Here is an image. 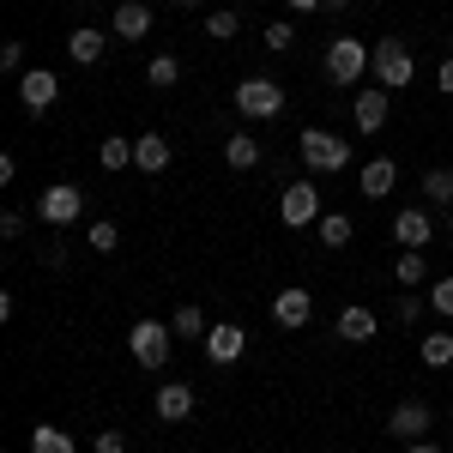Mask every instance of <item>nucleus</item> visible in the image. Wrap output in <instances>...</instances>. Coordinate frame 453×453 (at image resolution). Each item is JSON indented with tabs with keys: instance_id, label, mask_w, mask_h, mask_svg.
Instances as JSON below:
<instances>
[{
	"instance_id": "34",
	"label": "nucleus",
	"mask_w": 453,
	"mask_h": 453,
	"mask_svg": "<svg viewBox=\"0 0 453 453\" xmlns=\"http://www.w3.org/2000/svg\"><path fill=\"white\" fill-rule=\"evenodd\" d=\"M0 73H25V42H6L0 49Z\"/></svg>"
},
{
	"instance_id": "16",
	"label": "nucleus",
	"mask_w": 453,
	"mask_h": 453,
	"mask_svg": "<svg viewBox=\"0 0 453 453\" xmlns=\"http://www.w3.org/2000/svg\"><path fill=\"white\" fill-rule=\"evenodd\" d=\"M188 418H194V387L164 381L157 387V423H188Z\"/></svg>"
},
{
	"instance_id": "29",
	"label": "nucleus",
	"mask_w": 453,
	"mask_h": 453,
	"mask_svg": "<svg viewBox=\"0 0 453 453\" xmlns=\"http://www.w3.org/2000/svg\"><path fill=\"white\" fill-rule=\"evenodd\" d=\"M206 36H218V42L242 36V19H236V6H218V12H206Z\"/></svg>"
},
{
	"instance_id": "5",
	"label": "nucleus",
	"mask_w": 453,
	"mask_h": 453,
	"mask_svg": "<svg viewBox=\"0 0 453 453\" xmlns=\"http://www.w3.org/2000/svg\"><path fill=\"white\" fill-rule=\"evenodd\" d=\"M36 218H42L49 230H73V224L85 218V188H73V181H55V188H42V200H36Z\"/></svg>"
},
{
	"instance_id": "42",
	"label": "nucleus",
	"mask_w": 453,
	"mask_h": 453,
	"mask_svg": "<svg viewBox=\"0 0 453 453\" xmlns=\"http://www.w3.org/2000/svg\"><path fill=\"white\" fill-rule=\"evenodd\" d=\"M175 6H200V0H175Z\"/></svg>"
},
{
	"instance_id": "33",
	"label": "nucleus",
	"mask_w": 453,
	"mask_h": 453,
	"mask_svg": "<svg viewBox=\"0 0 453 453\" xmlns=\"http://www.w3.org/2000/svg\"><path fill=\"white\" fill-rule=\"evenodd\" d=\"M393 314H399L405 326H418V320H423V296H418V290H405V296L393 303Z\"/></svg>"
},
{
	"instance_id": "24",
	"label": "nucleus",
	"mask_w": 453,
	"mask_h": 453,
	"mask_svg": "<svg viewBox=\"0 0 453 453\" xmlns=\"http://www.w3.org/2000/svg\"><path fill=\"white\" fill-rule=\"evenodd\" d=\"M31 453H79V448H73V435L61 429V423H36L31 429Z\"/></svg>"
},
{
	"instance_id": "22",
	"label": "nucleus",
	"mask_w": 453,
	"mask_h": 453,
	"mask_svg": "<svg viewBox=\"0 0 453 453\" xmlns=\"http://www.w3.org/2000/svg\"><path fill=\"white\" fill-rule=\"evenodd\" d=\"M224 164H230V170H254V164H260V140H254V134H230V140H224Z\"/></svg>"
},
{
	"instance_id": "1",
	"label": "nucleus",
	"mask_w": 453,
	"mask_h": 453,
	"mask_svg": "<svg viewBox=\"0 0 453 453\" xmlns=\"http://www.w3.org/2000/svg\"><path fill=\"white\" fill-rule=\"evenodd\" d=\"M296 151H303L309 175H339L350 164V140H345V134H326V127H303Z\"/></svg>"
},
{
	"instance_id": "9",
	"label": "nucleus",
	"mask_w": 453,
	"mask_h": 453,
	"mask_svg": "<svg viewBox=\"0 0 453 453\" xmlns=\"http://www.w3.org/2000/svg\"><path fill=\"white\" fill-rule=\"evenodd\" d=\"M242 350H248V333L236 326V320H218L206 333V357L218 363V369H230V363H242Z\"/></svg>"
},
{
	"instance_id": "43",
	"label": "nucleus",
	"mask_w": 453,
	"mask_h": 453,
	"mask_svg": "<svg viewBox=\"0 0 453 453\" xmlns=\"http://www.w3.org/2000/svg\"><path fill=\"white\" fill-rule=\"evenodd\" d=\"M79 6H91V0H79Z\"/></svg>"
},
{
	"instance_id": "25",
	"label": "nucleus",
	"mask_w": 453,
	"mask_h": 453,
	"mask_svg": "<svg viewBox=\"0 0 453 453\" xmlns=\"http://www.w3.org/2000/svg\"><path fill=\"white\" fill-rule=\"evenodd\" d=\"M393 279H399V290H418V284L429 279V266H423L418 248H399V260H393Z\"/></svg>"
},
{
	"instance_id": "7",
	"label": "nucleus",
	"mask_w": 453,
	"mask_h": 453,
	"mask_svg": "<svg viewBox=\"0 0 453 453\" xmlns=\"http://www.w3.org/2000/svg\"><path fill=\"white\" fill-rule=\"evenodd\" d=\"M279 224H290V230L320 224V188H314V181H290L279 194Z\"/></svg>"
},
{
	"instance_id": "21",
	"label": "nucleus",
	"mask_w": 453,
	"mask_h": 453,
	"mask_svg": "<svg viewBox=\"0 0 453 453\" xmlns=\"http://www.w3.org/2000/svg\"><path fill=\"white\" fill-rule=\"evenodd\" d=\"M423 369H448V363H453V333H448V326H435V333H423Z\"/></svg>"
},
{
	"instance_id": "17",
	"label": "nucleus",
	"mask_w": 453,
	"mask_h": 453,
	"mask_svg": "<svg viewBox=\"0 0 453 453\" xmlns=\"http://www.w3.org/2000/svg\"><path fill=\"white\" fill-rule=\"evenodd\" d=\"M134 170L164 175L170 170V140H164V134H140V140H134Z\"/></svg>"
},
{
	"instance_id": "13",
	"label": "nucleus",
	"mask_w": 453,
	"mask_h": 453,
	"mask_svg": "<svg viewBox=\"0 0 453 453\" xmlns=\"http://www.w3.org/2000/svg\"><path fill=\"white\" fill-rule=\"evenodd\" d=\"M387 91L381 85H363V91H357V97H350V121H357V127H363V134H381L387 127Z\"/></svg>"
},
{
	"instance_id": "38",
	"label": "nucleus",
	"mask_w": 453,
	"mask_h": 453,
	"mask_svg": "<svg viewBox=\"0 0 453 453\" xmlns=\"http://www.w3.org/2000/svg\"><path fill=\"white\" fill-rule=\"evenodd\" d=\"M405 453H441L435 441H405Z\"/></svg>"
},
{
	"instance_id": "2",
	"label": "nucleus",
	"mask_w": 453,
	"mask_h": 453,
	"mask_svg": "<svg viewBox=\"0 0 453 453\" xmlns=\"http://www.w3.org/2000/svg\"><path fill=\"white\" fill-rule=\"evenodd\" d=\"M369 67H375V85H381V91L411 85V73H418V61H411V42H405V36H375Z\"/></svg>"
},
{
	"instance_id": "15",
	"label": "nucleus",
	"mask_w": 453,
	"mask_h": 453,
	"mask_svg": "<svg viewBox=\"0 0 453 453\" xmlns=\"http://www.w3.org/2000/svg\"><path fill=\"white\" fill-rule=\"evenodd\" d=\"M104 49H109V31H91V25L67 31V61H73V67H97Z\"/></svg>"
},
{
	"instance_id": "35",
	"label": "nucleus",
	"mask_w": 453,
	"mask_h": 453,
	"mask_svg": "<svg viewBox=\"0 0 453 453\" xmlns=\"http://www.w3.org/2000/svg\"><path fill=\"white\" fill-rule=\"evenodd\" d=\"M97 453H127V435H121V429H104V435H97Z\"/></svg>"
},
{
	"instance_id": "26",
	"label": "nucleus",
	"mask_w": 453,
	"mask_h": 453,
	"mask_svg": "<svg viewBox=\"0 0 453 453\" xmlns=\"http://www.w3.org/2000/svg\"><path fill=\"white\" fill-rule=\"evenodd\" d=\"M97 164H104V170H127V164H134V140L109 134V140L97 145Z\"/></svg>"
},
{
	"instance_id": "39",
	"label": "nucleus",
	"mask_w": 453,
	"mask_h": 453,
	"mask_svg": "<svg viewBox=\"0 0 453 453\" xmlns=\"http://www.w3.org/2000/svg\"><path fill=\"white\" fill-rule=\"evenodd\" d=\"M290 12H320V0H290Z\"/></svg>"
},
{
	"instance_id": "14",
	"label": "nucleus",
	"mask_w": 453,
	"mask_h": 453,
	"mask_svg": "<svg viewBox=\"0 0 453 453\" xmlns=\"http://www.w3.org/2000/svg\"><path fill=\"white\" fill-rule=\"evenodd\" d=\"M309 314H314V296L303 290V284H290V290H279V296H273V320H279L284 333L309 326Z\"/></svg>"
},
{
	"instance_id": "3",
	"label": "nucleus",
	"mask_w": 453,
	"mask_h": 453,
	"mask_svg": "<svg viewBox=\"0 0 453 453\" xmlns=\"http://www.w3.org/2000/svg\"><path fill=\"white\" fill-rule=\"evenodd\" d=\"M284 104H290V97H284L279 79H260V73H254V79L236 85V115H248V121H279Z\"/></svg>"
},
{
	"instance_id": "31",
	"label": "nucleus",
	"mask_w": 453,
	"mask_h": 453,
	"mask_svg": "<svg viewBox=\"0 0 453 453\" xmlns=\"http://www.w3.org/2000/svg\"><path fill=\"white\" fill-rule=\"evenodd\" d=\"M260 42H266V49H273V55H284V49H290V42H296V25H284V19H273V25H266V36H260Z\"/></svg>"
},
{
	"instance_id": "8",
	"label": "nucleus",
	"mask_w": 453,
	"mask_h": 453,
	"mask_svg": "<svg viewBox=\"0 0 453 453\" xmlns=\"http://www.w3.org/2000/svg\"><path fill=\"white\" fill-rule=\"evenodd\" d=\"M429 423H435V411L423 399H399L393 418H387V435L393 441H429Z\"/></svg>"
},
{
	"instance_id": "23",
	"label": "nucleus",
	"mask_w": 453,
	"mask_h": 453,
	"mask_svg": "<svg viewBox=\"0 0 453 453\" xmlns=\"http://www.w3.org/2000/svg\"><path fill=\"white\" fill-rule=\"evenodd\" d=\"M314 236H320L326 248H345L350 236H357V224H350L345 211H320V224H314Z\"/></svg>"
},
{
	"instance_id": "18",
	"label": "nucleus",
	"mask_w": 453,
	"mask_h": 453,
	"mask_svg": "<svg viewBox=\"0 0 453 453\" xmlns=\"http://www.w3.org/2000/svg\"><path fill=\"white\" fill-rule=\"evenodd\" d=\"M145 31H151V6H145V0H121V6H115V36L140 42Z\"/></svg>"
},
{
	"instance_id": "41",
	"label": "nucleus",
	"mask_w": 453,
	"mask_h": 453,
	"mask_svg": "<svg viewBox=\"0 0 453 453\" xmlns=\"http://www.w3.org/2000/svg\"><path fill=\"white\" fill-rule=\"evenodd\" d=\"M448 242H453V211H448Z\"/></svg>"
},
{
	"instance_id": "10",
	"label": "nucleus",
	"mask_w": 453,
	"mask_h": 453,
	"mask_svg": "<svg viewBox=\"0 0 453 453\" xmlns=\"http://www.w3.org/2000/svg\"><path fill=\"white\" fill-rule=\"evenodd\" d=\"M393 188H399V164H393V157H369V164L357 170V194H363L369 206H375V200H387Z\"/></svg>"
},
{
	"instance_id": "30",
	"label": "nucleus",
	"mask_w": 453,
	"mask_h": 453,
	"mask_svg": "<svg viewBox=\"0 0 453 453\" xmlns=\"http://www.w3.org/2000/svg\"><path fill=\"white\" fill-rule=\"evenodd\" d=\"M85 242L97 248V254H109V248L121 242V230H115V224H109V218H97V224H91V230H85Z\"/></svg>"
},
{
	"instance_id": "36",
	"label": "nucleus",
	"mask_w": 453,
	"mask_h": 453,
	"mask_svg": "<svg viewBox=\"0 0 453 453\" xmlns=\"http://www.w3.org/2000/svg\"><path fill=\"white\" fill-rule=\"evenodd\" d=\"M0 236H6V242H19V236H25V218H19V211H6V218H0Z\"/></svg>"
},
{
	"instance_id": "27",
	"label": "nucleus",
	"mask_w": 453,
	"mask_h": 453,
	"mask_svg": "<svg viewBox=\"0 0 453 453\" xmlns=\"http://www.w3.org/2000/svg\"><path fill=\"white\" fill-rule=\"evenodd\" d=\"M145 79H151L157 91H170V85H181V61H175V55H151V61H145Z\"/></svg>"
},
{
	"instance_id": "32",
	"label": "nucleus",
	"mask_w": 453,
	"mask_h": 453,
	"mask_svg": "<svg viewBox=\"0 0 453 453\" xmlns=\"http://www.w3.org/2000/svg\"><path fill=\"white\" fill-rule=\"evenodd\" d=\"M429 309L441 314V320H453V279H435V284H429Z\"/></svg>"
},
{
	"instance_id": "19",
	"label": "nucleus",
	"mask_w": 453,
	"mask_h": 453,
	"mask_svg": "<svg viewBox=\"0 0 453 453\" xmlns=\"http://www.w3.org/2000/svg\"><path fill=\"white\" fill-rule=\"evenodd\" d=\"M339 339H345V345H369V339H375V309L350 303V309L339 314Z\"/></svg>"
},
{
	"instance_id": "20",
	"label": "nucleus",
	"mask_w": 453,
	"mask_h": 453,
	"mask_svg": "<svg viewBox=\"0 0 453 453\" xmlns=\"http://www.w3.org/2000/svg\"><path fill=\"white\" fill-rule=\"evenodd\" d=\"M170 333H175V339H200V345H206V333H211L206 309H200V303H181V309L170 314Z\"/></svg>"
},
{
	"instance_id": "6",
	"label": "nucleus",
	"mask_w": 453,
	"mask_h": 453,
	"mask_svg": "<svg viewBox=\"0 0 453 453\" xmlns=\"http://www.w3.org/2000/svg\"><path fill=\"white\" fill-rule=\"evenodd\" d=\"M170 320H134L127 326V350H134V363L140 369H164L170 363Z\"/></svg>"
},
{
	"instance_id": "28",
	"label": "nucleus",
	"mask_w": 453,
	"mask_h": 453,
	"mask_svg": "<svg viewBox=\"0 0 453 453\" xmlns=\"http://www.w3.org/2000/svg\"><path fill=\"white\" fill-rule=\"evenodd\" d=\"M423 200L453 211V170H429V175H423Z\"/></svg>"
},
{
	"instance_id": "40",
	"label": "nucleus",
	"mask_w": 453,
	"mask_h": 453,
	"mask_svg": "<svg viewBox=\"0 0 453 453\" xmlns=\"http://www.w3.org/2000/svg\"><path fill=\"white\" fill-rule=\"evenodd\" d=\"M350 0H320V12H345Z\"/></svg>"
},
{
	"instance_id": "11",
	"label": "nucleus",
	"mask_w": 453,
	"mask_h": 453,
	"mask_svg": "<svg viewBox=\"0 0 453 453\" xmlns=\"http://www.w3.org/2000/svg\"><path fill=\"white\" fill-rule=\"evenodd\" d=\"M61 97V79L49 67H31V73H19V104L31 109V115H42V109Z\"/></svg>"
},
{
	"instance_id": "4",
	"label": "nucleus",
	"mask_w": 453,
	"mask_h": 453,
	"mask_svg": "<svg viewBox=\"0 0 453 453\" xmlns=\"http://www.w3.org/2000/svg\"><path fill=\"white\" fill-rule=\"evenodd\" d=\"M369 55H375V49H369L363 36H333V42H326V79H333V85H357V79L369 73Z\"/></svg>"
},
{
	"instance_id": "12",
	"label": "nucleus",
	"mask_w": 453,
	"mask_h": 453,
	"mask_svg": "<svg viewBox=\"0 0 453 453\" xmlns=\"http://www.w3.org/2000/svg\"><path fill=\"white\" fill-rule=\"evenodd\" d=\"M393 242H399V248H418V254H423V248L435 242V218H429L423 206H405L399 218H393Z\"/></svg>"
},
{
	"instance_id": "37",
	"label": "nucleus",
	"mask_w": 453,
	"mask_h": 453,
	"mask_svg": "<svg viewBox=\"0 0 453 453\" xmlns=\"http://www.w3.org/2000/svg\"><path fill=\"white\" fill-rule=\"evenodd\" d=\"M435 91H441V97H453V55L435 67Z\"/></svg>"
}]
</instances>
